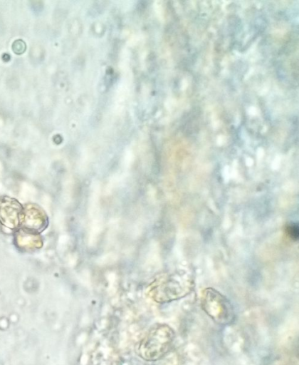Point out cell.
Here are the masks:
<instances>
[{
	"mask_svg": "<svg viewBox=\"0 0 299 365\" xmlns=\"http://www.w3.org/2000/svg\"><path fill=\"white\" fill-rule=\"evenodd\" d=\"M286 232L288 236L294 240L298 239V226L296 223H290L286 227Z\"/></svg>",
	"mask_w": 299,
	"mask_h": 365,
	"instance_id": "obj_3",
	"label": "cell"
},
{
	"mask_svg": "<svg viewBox=\"0 0 299 365\" xmlns=\"http://www.w3.org/2000/svg\"><path fill=\"white\" fill-rule=\"evenodd\" d=\"M174 338V331L170 326L154 324L138 343L137 354L145 361L159 360L171 350Z\"/></svg>",
	"mask_w": 299,
	"mask_h": 365,
	"instance_id": "obj_1",
	"label": "cell"
},
{
	"mask_svg": "<svg viewBox=\"0 0 299 365\" xmlns=\"http://www.w3.org/2000/svg\"><path fill=\"white\" fill-rule=\"evenodd\" d=\"M201 307L204 312L219 325H230L236 319L234 307L229 300L212 288L204 290Z\"/></svg>",
	"mask_w": 299,
	"mask_h": 365,
	"instance_id": "obj_2",
	"label": "cell"
}]
</instances>
